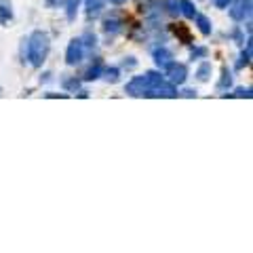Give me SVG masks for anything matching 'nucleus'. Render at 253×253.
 Instances as JSON below:
<instances>
[{
  "mask_svg": "<svg viewBox=\"0 0 253 253\" xmlns=\"http://www.w3.org/2000/svg\"><path fill=\"white\" fill-rule=\"evenodd\" d=\"M150 97H163V99H175L179 97V91H177V86L169 83L167 78H165L163 83H158L152 91H150Z\"/></svg>",
  "mask_w": 253,
  "mask_h": 253,
  "instance_id": "nucleus-7",
  "label": "nucleus"
},
{
  "mask_svg": "<svg viewBox=\"0 0 253 253\" xmlns=\"http://www.w3.org/2000/svg\"><path fill=\"white\" fill-rule=\"evenodd\" d=\"M81 2L83 0H63V9H66V17L68 21H76V15H78V9H81Z\"/></svg>",
  "mask_w": 253,
  "mask_h": 253,
  "instance_id": "nucleus-14",
  "label": "nucleus"
},
{
  "mask_svg": "<svg viewBox=\"0 0 253 253\" xmlns=\"http://www.w3.org/2000/svg\"><path fill=\"white\" fill-rule=\"evenodd\" d=\"M213 74V63L207 61V59H203L201 61V66L196 68V81H201V83H207L209 78Z\"/></svg>",
  "mask_w": 253,
  "mask_h": 253,
  "instance_id": "nucleus-12",
  "label": "nucleus"
},
{
  "mask_svg": "<svg viewBox=\"0 0 253 253\" xmlns=\"http://www.w3.org/2000/svg\"><path fill=\"white\" fill-rule=\"evenodd\" d=\"M101 78H104L106 83H110V84H116L118 81H121V68H116V66H104Z\"/></svg>",
  "mask_w": 253,
  "mask_h": 253,
  "instance_id": "nucleus-17",
  "label": "nucleus"
},
{
  "mask_svg": "<svg viewBox=\"0 0 253 253\" xmlns=\"http://www.w3.org/2000/svg\"><path fill=\"white\" fill-rule=\"evenodd\" d=\"M232 97H247V99H251L253 95H251V86H236L234 89V93H232Z\"/></svg>",
  "mask_w": 253,
  "mask_h": 253,
  "instance_id": "nucleus-23",
  "label": "nucleus"
},
{
  "mask_svg": "<svg viewBox=\"0 0 253 253\" xmlns=\"http://www.w3.org/2000/svg\"><path fill=\"white\" fill-rule=\"evenodd\" d=\"M0 95H2V89H0Z\"/></svg>",
  "mask_w": 253,
  "mask_h": 253,
  "instance_id": "nucleus-31",
  "label": "nucleus"
},
{
  "mask_svg": "<svg viewBox=\"0 0 253 253\" xmlns=\"http://www.w3.org/2000/svg\"><path fill=\"white\" fill-rule=\"evenodd\" d=\"M144 78H146V83H148V86H150V91H152L158 83L165 81V74H163V70L156 68V70H148V72H144Z\"/></svg>",
  "mask_w": 253,
  "mask_h": 253,
  "instance_id": "nucleus-15",
  "label": "nucleus"
},
{
  "mask_svg": "<svg viewBox=\"0 0 253 253\" xmlns=\"http://www.w3.org/2000/svg\"><path fill=\"white\" fill-rule=\"evenodd\" d=\"M230 2H232V0H211V4L215 6V9H228Z\"/></svg>",
  "mask_w": 253,
  "mask_h": 253,
  "instance_id": "nucleus-25",
  "label": "nucleus"
},
{
  "mask_svg": "<svg viewBox=\"0 0 253 253\" xmlns=\"http://www.w3.org/2000/svg\"><path fill=\"white\" fill-rule=\"evenodd\" d=\"M194 21H196V28H199V32H201L203 36H211V32H213V23H211V19L207 17V15L196 13Z\"/></svg>",
  "mask_w": 253,
  "mask_h": 253,
  "instance_id": "nucleus-11",
  "label": "nucleus"
},
{
  "mask_svg": "<svg viewBox=\"0 0 253 253\" xmlns=\"http://www.w3.org/2000/svg\"><path fill=\"white\" fill-rule=\"evenodd\" d=\"M163 9L171 17H177L179 15V0H163Z\"/></svg>",
  "mask_w": 253,
  "mask_h": 253,
  "instance_id": "nucleus-20",
  "label": "nucleus"
},
{
  "mask_svg": "<svg viewBox=\"0 0 253 253\" xmlns=\"http://www.w3.org/2000/svg\"><path fill=\"white\" fill-rule=\"evenodd\" d=\"M13 19V11L9 4H0V26H4V23H9Z\"/></svg>",
  "mask_w": 253,
  "mask_h": 253,
  "instance_id": "nucleus-22",
  "label": "nucleus"
},
{
  "mask_svg": "<svg viewBox=\"0 0 253 253\" xmlns=\"http://www.w3.org/2000/svg\"><path fill=\"white\" fill-rule=\"evenodd\" d=\"M63 0H46V6H61Z\"/></svg>",
  "mask_w": 253,
  "mask_h": 253,
  "instance_id": "nucleus-28",
  "label": "nucleus"
},
{
  "mask_svg": "<svg viewBox=\"0 0 253 253\" xmlns=\"http://www.w3.org/2000/svg\"><path fill=\"white\" fill-rule=\"evenodd\" d=\"M152 59H154V63H156L158 70H165V68H167L169 63L173 61V53H171V49H167L165 44H158L156 49L152 51Z\"/></svg>",
  "mask_w": 253,
  "mask_h": 253,
  "instance_id": "nucleus-8",
  "label": "nucleus"
},
{
  "mask_svg": "<svg viewBox=\"0 0 253 253\" xmlns=\"http://www.w3.org/2000/svg\"><path fill=\"white\" fill-rule=\"evenodd\" d=\"M106 2H110V4H116V6H121V4H125L126 0H106Z\"/></svg>",
  "mask_w": 253,
  "mask_h": 253,
  "instance_id": "nucleus-30",
  "label": "nucleus"
},
{
  "mask_svg": "<svg viewBox=\"0 0 253 253\" xmlns=\"http://www.w3.org/2000/svg\"><path fill=\"white\" fill-rule=\"evenodd\" d=\"M81 41H83V44H84V49H91V51H93L95 46H97V36H95L91 30L84 32V34L81 36Z\"/></svg>",
  "mask_w": 253,
  "mask_h": 253,
  "instance_id": "nucleus-21",
  "label": "nucleus"
},
{
  "mask_svg": "<svg viewBox=\"0 0 253 253\" xmlns=\"http://www.w3.org/2000/svg\"><path fill=\"white\" fill-rule=\"evenodd\" d=\"M163 74H165V78H167L169 83H173L175 86H181V84H186V81H188V66L173 59L169 66L165 68Z\"/></svg>",
  "mask_w": 253,
  "mask_h": 253,
  "instance_id": "nucleus-2",
  "label": "nucleus"
},
{
  "mask_svg": "<svg viewBox=\"0 0 253 253\" xmlns=\"http://www.w3.org/2000/svg\"><path fill=\"white\" fill-rule=\"evenodd\" d=\"M46 97H51V99H55V97H68V93H46Z\"/></svg>",
  "mask_w": 253,
  "mask_h": 253,
  "instance_id": "nucleus-27",
  "label": "nucleus"
},
{
  "mask_svg": "<svg viewBox=\"0 0 253 253\" xmlns=\"http://www.w3.org/2000/svg\"><path fill=\"white\" fill-rule=\"evenodd\" d=\"M181 97H188V99H192V97H196V89H184L179 93Z\"/></svg>",
  "mask_w": 253,
  "mask_h": 253,
  "instance_id": "nucleus-26",
  "label": "nucleus"
},
{
  "mask_svg": "<svg viewBox=\"0 0 253 253\" xmlns=\"http://www.w3.org/2000/svg\"><path fill=\"white\" fill-rule=\"evenodd\" d=\"M125 93L129 95V97H150V86L146 83V78L144 74L141 76H133L129 83L125 84Z\"/></svg>",
  "mask_w": 253,
  "mask_h": 253,
  "instance_id": "nucleus-5",
  "label": "nucleus"
},
{
  "mask_svg": "<svg viewBox=\"0 0 253 253\" xmlns=\"http://www.w3.org/2000/svg\"><path fill=\"white\" fill-rule=\"evenodd\" d=\"M81 84H83V78H76V76H66L61 78V86L66 93H78L81 91Z\"/></svg>",
  "mask_w": 253,
  "mask_h": 253,
  "instance_id": "nucleus-13",
  "label": "nucleus"
},
{
  "mask_svg": "<svg viewBox=\"0 0 253 253\" xmlns=\"http://www.w3.org/2000/svg\"><path fill=\"white\" fill-rule=\"evenodd\" d=\"M101 30H104V36L108 38V41H114V38L123 32V19H121V15H116V13L106 15L104 21H101Z\"/></svg>",
  "mask_w": 253,
  "mask_h": 253,
  "instance_id": "nucleus-6",
  "label": "nucleus"
},
{
  "mask_svg": "<svg viewBox=\"0 0 253 253\" xmlns=\"http://www.w3.org/2000/svg\"><path fill=\"white\" fill-rule=\"evenodd\" d=\"M137 68V59L133 57V55H129V57H125L123 63H121V70H135Z\"/></svg>",
  "mask_w": 253,
  "mask_h": 253,
  "instance_id": "nucleus-24",
  "label": "nucleus"
},
{
  "mask_svg": "<svg viewBox=\"0 0 253 253\" xmlns=\"http://www.w3.org/2000/svg\"><path fill=\"white\" fill-rule=\"evenodd\" d=\"M84 44L81 38H72L68 44V49H66V63L70 68H76V66H81L83 59H84Z\"/></svg>",
  "mask_w": 253,
  "mask_h": 253,
  "instance_id": "nucleus-4",
  "label": "nucleus"
},
{
  "mask_svg": "<svg viewBox=\"0 0 253 253\" xmlns=\"http://www.w3.org/2000/svg\"><path fill=\"white\" fill-rule=\"evenodd\" d=\"M196 13H199V9L192 0H179V15H184L186 19H194Z\"/></svg>",
  "mask_w": 253,
  "mask_h": 253,
  "instance_id": "nucleus-16",
  "label": "nucleus"
},
{
  "mask_svg": "<svg viewBox=\"0 0 253 253\" xmlns=\"http://www.w3.org/2000/svg\"><path fill=\"white\" fill-rule=\"evenodd\" d=\"M232 78H234V76H232V72L224 66V70H221V78H219V83H217V89L221 91V95H224V93L232 86Z\"/></svg>",
  "mask_w": 253,
  "mask_h": 253,
  "instance_id": "nucleus-18",
  "label": "nucleus"
},
{
  "mask_svg": "<svg viewBox=\"0 0 253 253\" xmlns=\"http://www.w3.org/2000/svg\"><path fill=\"white\" fill-rule=\"evenodd\" d=\"M51 76H53L51 72H44V74L41 76V83H49V81H51Z\"/></svg>",
  "mask_w": 253,
  "mask_h": 253,
  "instance_id": "nucleus-29",
  "label": "nucleus"
},
{
  "mask_svg": "<svg viewBox=\"0 0 253 253\" xmlns=\"http://www.w3.org/2000/svg\"><path fill=\"white\" fill-rule=\"evenodd\" d=\"M228 15L232 21H249L251 19V0H232L228 6Z\"/></svg>",
  "mask_w": 253,
  "mask_h": 253,
  "instance_id": "nucleus-3",
  "label": "nucleus"
},
{
  "mask_svg": "<svg viewBox=\"0 0 253 253\" xmlns=\"http://www.w3.org/2000/svg\"><path fill=\"white\" fill-rule=\"evenodd\" d=\"M106 0H84V9H86V17L89 19H97L101 15Z\"/></svg>",
  "mask_w": 253,
  "mask_h": 253,
  "instance_id": "nucleus-10",
  "label": "nucleus"
},
{
  "mask_svg": "<svg viewBox=\"0 0 253 253\" xmlns=\"http://www.w3.org/2000/svg\"><path fill=\"white\" fill-rule=\"evenodd\" d=\"M101 72H104V63H101L99 59H95L91 66H86L84 74H83V81L84 83H93L97 81V78H101Z\"/></svg>",
  "mask_w": 253,
  "mask_h": 253,
  "instance_id": "nucleus-9",
  "label": "nucleus"
},
{
  "mask_svg": "<svg viewBox=\"0 0 253 253\" xmlns=\"http://www.w3.org/2000/svg\"><path fill=\"white\" fill-rule=\"evenodd\" d=\"M209 57V49L207 46H192V51H190V61H201V59H207Z\"/></svg>",
  "mask_w": 253,
  "mask_h": 253,
  "instance_id": "nucleus-19",
  "label": "nucleus"
},
{
  "mask_svg": "<svg viewBox=\"0 0 253 253\" xmlns=\"http://www.w3.org/2000/svg\"><path fill=\"white\" fill-rule=\"evenodd\" d=\"M26 59L32 68H42V63L46 61L51 53V36L44 30H34L26 38Z\"/></svg>",
  "mask_w": 253,
  "mask_h": 253,
  "instance_id": "nucleus-1",
  "label": "nucleus"
}]
</instances>
